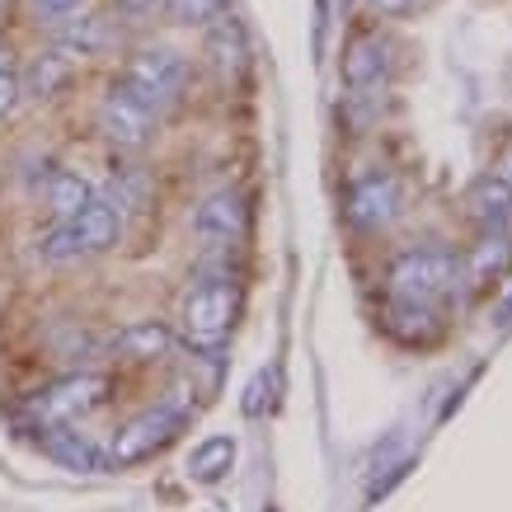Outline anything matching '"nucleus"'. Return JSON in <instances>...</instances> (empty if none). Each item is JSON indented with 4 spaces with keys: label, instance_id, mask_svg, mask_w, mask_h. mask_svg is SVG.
<instances>
[{
    "label": "nucleus",
    "instance_id": "f257e3e1",
    "mask_svg": "<svg viewBox=\"0 0 512 512\" xmlns=\"http://www.w3.org/2000/svg\"><path fill=\"white\" fill-rule=\"evenodd\" d=\"M118 231H123L118 207H113V202L90 198L76 217H66L62 226L43 240V259L62 264V259H76V254H99V249H109L113 240H118Z\"/></svg>",
    "mask_w": 512,
    "mask_h": 512
},
{
    "label": "nucleus",
    "instance_id": "f03ea898",
    "mask_svg": "<svg viewBox=\"0 0 512 512\" xmlns=\"http://www.w3.org/2000/svg\"><path fill=\"white\" fill-rule=\"evenodd\" d=\"M184 80H188V66H184V57H179V52L146 47V52H137V57H127L118 85L137 94L151 113H165L174 99L184 94Z\"/></svg>",
    "mask_w": 512,
    "mask_h": 512
},
{
    "label": "nucleus",
    "instance_id": "7ed1b4c3",
    "mask_svg": "<svg viewBox=\"0 0 512 512\" xmlns=\"http://www.w3.org/2000/svg\"><path fill=\"white\" fill-rule=\"evenodd\" d=\"M231 320H235V282L231 278L202 282L184 301V329H188V339L202 343V348H212V343L226 339Z\"/></svg>",
    "mask_w": 512,
    "mask_h": 512
},
{
    "label": "nucleus",
    "instance_id": "20e7f679",
    "mask_svg": "<svg viewBox=\"0 0 512 512\" xmlns=\"http://www.w3.org/2000/svg\"><path fill=\"white\" fill-rule=\"evenodd\" d=\"M451 278H456V259H451V254L423 249V254H404L400 264H395V273H390V292L400 296V301L428 306L437 292H447Z\"/></svg>",
    "mask_w": 512,
    "mask_h": 512
},
{
    "label": "nucleus",
    "instance_id": "39448f33",
    "mask_svg": "<svg viewBox=\"0 0 512 512\" xmlns=\"http://www.w3.org/2000/svg\"><path fill=\"white\" fill-rule=\"evenodd\" d=\"M151 123H156V113L146 109L132 90H123V85H113V94L104 99V109H99V132L113 146H141V141L151 137Z\"/></svg>",
    "mask_w": 512,
    "mask_h": 512
},
{
    "label": "nucleus",
    "instance_id": "423d86ee",
    "mask_svg": "<svg viewBox=\"0 0 512 512\" xmlns=\"http://www.w3.org/2000/svg\"><path fill=\"white\" fill-rule=\"evenodd\" d=\"M179 428V409H151V414H141L123 428V433L113 437V461H141V456H151L156 447H165Z\"/></svg>",
    "mask_w": 512,
    "mask_h": 512
},
{
    "label": "nucleus",
    "instance_id": "0eeeda50",
    "mask_svg": "<svg viewBox=\"0 0 512 512\" xmlns=\"http://www.w3.org/2000/svg\"><path fill=\"white\" fill-rule=\"evenodd\" d=\"M104 395H109V381H104V376H71V381L47 390L38 409H43L52 423H62V419H80V414L99 409Z\"/></svg>",
    "mask_w": 512,
    "mask_h": 512
},
{
    "label": "nucleus",
    "instance_id": "6e6552de",
    "mask_svg": "<svg viewBox=\"0 0 512 512\" xmlns=\"http://www.w3.org/2000/svg\"><path fill=\"white\" fill-rule=\"evenodd\" d=\"M240 226H245V207H240L235 193H217V198L202 202V212H198V235L202 240L231 245L235 235H240Z\"/></svg>",
    "mask_w": 512,
    "mask_h": 512
},
{
    "label": "nucleus",
    "instance_id": "1a4fd4ad",
    "mask_svg": "<svg viewBox=\"0 0 512 512\" xmlns=\"http://www.w3.org/2000/svg\"><path fill=\"white\" fill-rule=\"evenodd\" d=\"M343 71H348L353 90H376L386 80V47H381V38H357L348 47V66Z\"/></svg>",
    "mask_w": 512,
    "mask_h": 512
},
{
    "label": "nucleus",
    "instance_id": "9d476101",
    "mask_svg": "<svg viewBox=\"0 0 512 512\" xmlns=\"http://www.w3.org/2000/svg\"><path fill=\"white\" fill-rule=\"evenodd\" d=\"M207 57L217 66L221 76H235L240 66H245V33L235 19H217L212 33H207Z\"/></svg>",
    "mask_w": 512,
    "mask_h": 512
},
{
    "label": "nucleus",
    "instance_id": "9b49d317",
    "mask_svg": "<svg viewBox=\"0 0 512 512\" xmlns=\"http://www.w3.org/2000/svg\"><path fill=\"white\" fill-rule=\"evenodd\" d=\"M390 217V184L381 179H367V184L353 188V221L362 226H381Z\"/></svg>",
    "mask_w": 512,
    "mask_h": 512
},
{
    "label": "nucleus",
    "instance_id": "f8f14e48",
    "mask_svg": "<svg viewBox=\"0 0 512 512\" xmlns=\"http://www.w3.org/2000/svg\"><path fill=\"white\" fill-rule=\"evenodd\" d=\"M47 198H52V212L66 221L90 202V184H85L80 174H52V179H47Z\"/></svg>",
    "mask_w": 512,
    "mask_h": 512
},
{
    "label": "nucleus",
    "instance_id": "ddd939ff",
    "mask_svg": "<svg viewBox=\"0 0 512 512\" xmlns=\"http://www.w3.org/2000/svg\"><path fill=\"white\" fill-rule=\"evenodd\" d=\"M231 0H165V15L174 24H198V29H212L217 19H226Z\"/></svg>",
    "mask_w": 512,
    "mask_h": 512
},
{
    "label": "nucleus",
    "instance_id": "4468645a",
    "mask_svg": "<svg viewBox=\"0 0 512 512\" xmlns=\"http://www.w3.org/2000/svg\"><path fill=\"white\" fill-rule=\"evenodd\" d=\"M118 348H123L127 357H160L165 348H170V334H165L160 325H132V329H123Z\"/></svg>",
    "mask_w": 512,
    "mask_h": 512
},
{
    "label": "nucleus",
    "instance_id": "2eb2a0df",
    "mask_svg": "<svg viewBox=\"0 0 512 512\" xmlns=\"http://www.w3.org/2000/svg\"><path fill=\"white\" fill-rule=\"evenodd\" d=\"M231 456H235V447L226 442V437H221V442H207L202 451H193V470H198L202 480H217V475H221L217 466H226Z\"/></svg>",
    "mask_w": 512,
    "mask_h": 512
},
{
    "label": "nucleus",
    "instance_id": "dca6fc26",
    "mask_svg": "<svg viewBox=\"0 0 512 512\" xmlns=\"http://www.w3.org/2000/svg\"><path fill=\"white\" fill-rule=\"evenodd\" d=\"M52 451L62 456V461H71V466H85V470H99V456H94L85 442H76L71 433H57L52 437Z\"/></svg>",
    "mask_w": 512,
    "mask_h": 512
},
{
    "label": "nucleus",
    "instance_id": "f3484780",
    "mask_svg": "<svg viewBox=\"0 0 512 512\" xmlns=\"http://www.w3.org/2000/svg\"><path fill=\"white\" fill-rule=\"evenodd\" d=\"M80 5L85 0H33V15L43 19V24H71L80 15Z\"/></svg>",
    "mask_w": 512,
    "mask_h": 512
},
{
    "label": "nucleus",
    "instance_id": "a211bd4d",
    "mask_svg": "<svg viewBox=\"0 0 512 512\" xmlns=\"http://www.w3.org/2000/svg\"><path fill=\"white\" fill-rule=\"evenodd\" d=\"M19 104V76L10 71V66H0V118Z\"/></svg>",
    "mask_w": 512,
    "mask_h": 512
},
{
    "label": "nucleus",
    "instance_id": "6ab92c4d",
    "mask_svg": "<svg viewBox=\"0 0 512 512\" xmlns=\"http://www.w3.org/2000/svg\"><path fill=\"white\" fill-rule=\"evenodd\" d=\"M123 5V15H132V19H151L156 10H165V0H118Z\"/></svg>",
    "mask_w": 512,
    "mask_h": 512
},
{
    "label": "nucleus",
    "instance_id": "aec40b11",
    "mask_svg": "<svg viewBox=\"0 0 512 512\" xmlns=\"http://www.w3.org/2000/svg\"><path fill=\"white\" fill-rule=\"evenodd\" d=\"M372 5L381 10V15H404V10H409L414 0H372Z\"/></svg>",
    "mask_w": 512,
    "mask_h": 512
}]
</instances>
